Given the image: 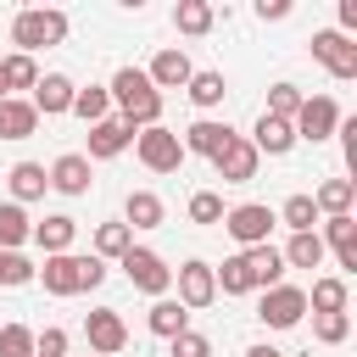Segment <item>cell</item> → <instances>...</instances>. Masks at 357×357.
<instances>
[{"label":"cell","instance_id":"6da1fadb","mask_svg":"<svg viewBox=\"0 0 357 357\" xmlns=\"http://www.w3.org/2000/svg\"><path fill=\"white\" fill-rule=\"evenodd\" d=\"M106 95L123 106V123H128V128H156V123H162V95L151 89L145 67H117V78H112Z\"/></svg>","mask_w":357,"mask_h":357},{"label":"cell","instance_id":"7a4b0ae2","mask_svg":"<svg viewBox=\"0 0 357 357\" xmlns=\"http://www.w3.org/2000/svg\"><path fill=\"white\" fill-rule=\"evenodd\" d=\"M61 39H67V17L61 11H17V22H11L17 56H33L45 45H61Z\"/></svg>","mask_w":357,"mask_h":357},{"label":"cell","instance_id":"3957f363","mask_svg":"<svg viewBox=\"0 0 357 357\" xmlns=\"http://www.w3.org/2000/svg\"><path fill=\"white\" fill-rule=\"evenodd\" d=\"M134 151H139V162L151 167V173H178L184 167V145H178V134L173 128H139L134 134Z\"/></svg>","mask_w":357,"mask_h":357},{"label":"cell","instance_id":"277c9868","mask_svg":"<svg viewBox=\"0 0 357 357\" xmlns=\"http://www.w3.org/2000/svg\"><path fill=\"white\" fill-rule=\"evenodd\" d=\"M117 262H123V273H128V284H134V290H145V296H167V284H173V268H167L156 251H145V245H128Z\"/></svg>","mask_w":357,"mask_h":357},{"label":"cell","instance_id":"5b68a950","mask_svg":"<svg viewBox=\"0 0 357 357\" xmlns=\"http://www.w3.org/2000/svg\"><path fill=\"white\" fill-rule=\"evenodd\" d=\"M223 229L251 251V245H268V234H273V212H268L262 201H245V206H229V212H223Z\"/></svg>","mask_w":357,"mask_h":357},{"label":"cell","instance_id":"8992f818","mask_svg":"<svg viewBox=\"0 0 357 357\" xmlns=\"http://www.w3.org/2000/svg\"><path fill=\"white\" fill-rule=\"evenodd\" d=\"M301 312H307V290H296V284H273V290H262L257 318H262L268 329H296Z\"/></svg>","mask_w":357,"mask_h":357},{"label":"cell","instance_id":"52a82bcc","mask_svg":"<svg viewBox=\"0 0 357 357\" xmlns=\"http://www.w3.org/2000/svg\"><path fill=\"white\" fill-rule=\"evenodd\" d=\"M212 301H218V279H212V262L190 257V262L178 268V307H184V312H201V307H212Z\"/></svg>","mask_w":357,"mask_h":357},{"label":"cell","instance_id":"ba28073f","mask_svg":"<svg viewBox=\"0 0 357 357\" xmlns=\"http://www.w3.org/2000/svg\"><path fill=\"white\" fill-rule=\"evenodd\" d=\"M84 335H89V351H95V357H117V351L128 346V324H123L112 307L84 312Z\"/></svg>","mask_w":357,"mask_h":357},{"label":"cell","instance_id":"9c48e42d","mask_svg":"<svg viewBox=\"0 0 357 357\" xmlns=\"http://www.w3.org/2000/svg\"><path fill=\"white\" fill-rule=\"evenodd\" d=\"M290 128H296V139H312V145H318V139H329V134L340 128V106H335L329 95H312V100H301V112H296Z\"/></svg>","mask_w":357,"mask_h":357},{"label":"cell","instance_id":"30bf717a","mask_svg":"<svg viewBox=\"0 0 357 357\" xmlns=\"http://www.w3.org/2000/svg\"><path fill=\"white\" fill-rule=\"evenodd\" d=\"M312 56L346 84V78H357V45L346 39V33H335V28H324V33H312Z\"/></svg>","mask_w":357,"mask_h":357},{"label":"cell","instance_id":"8fae6325","mask_svg":"<svg viewBox=\"0 0 357 357\" xmlns=\"http://www.w3.org/2000/svg\"><path fill=\"white\" fill-rule=\"evenodd\" d=\"M257 162H262V156H257V145H251V139H240V134L212 156V167H218V178H223V184H251V178H257Z\"/></svg>","mask_w":357,"mask_h":357},{"label":"cell","instance_id":"7c38bea8","mask_svg":"<svg viewBox=\"0 0 357 357\" xmlns=\"http://www.w3.org/2000/svg\"><path fill=\"white\" fill-rule=\"evenodd\" d=\"M33 273L45 279L50 296H78V290H84V257H73V251L45 257V268H33Z\"/></svg>","mask_w":357,"mask_h":357},{"label":"cell","instance_id":"4fadbf2b","mask_svg":"<svg viewBox=\"0 0 357 357\" xmlns=\"http://www.w3.org/2000/svg\"><path fill=\"white\" fill-rule=\"evenodd\" d=\"M145 78H151V89L162 95V89H184V84L195 78V67H190V56H184V50H162V56L145 67Z\"/></svg>","mask_w":357,"mask_h":357},{"label":"cell","instance_id":"5bb4252c","mask_svg":"<svg viewBox=\"0 0 357 357\" xmlns=\"http://www.w3.org/2000/svg\"><path fill=\"white\" fill-rule=\"evenodd\" d=\"M33 112H45V117H61V112H73V78L67 73H45L39 84H33V100H28Z\"/></svg>","mask_w":357,"mask_h":357},{"label":"cell","instance_id":"9a60e30c","mask_svg":"<svg viewBox=\"0 0 357 357\" xmlns=\"http://www.w3.org/2000/svg\"><path fill=\"white\" fill-rule=\"evenodd\" d=\"M229 139H234V128H229V123L195 117V123L184 128V139H178V145H184V156H190V151H195V156H218V151H223Z\"/></svg>","mask_w":357,"mask_h":357},{"label":"cell","instance_id":"2e32d148","mask_svg":"<svg viewBox=\"0 0 357 357\" xmlns=\"http://www.w3.org/2000/svg\"><path fill=\"white\" fill-rule=\"evenodd\" d=\"M128 145H134V128H128L123 117H106V123H95V128H89V156H95V162L123 156Z\"/></svg>","mask_w":357,"mask_h":357},{"label":"cell","instance_id":"e0dca14e","mask_svg":"<svg viewBox=\"0 0 357 357\" xmlns=\"http://www.w3.org/2000/svg\"><path fill=\"white\" fill-rule=\"evenodd\" d=\"M45 178H50V190H61V195H84V190H89V156L67 151V156H56V167H50Z\"/></svg>","mask_w":357,"mask_h":357},{"label":"cell","instance_id":"ac0fdd59","mask_svg":"<svg viewBox=\"0 0 357 357\" xmlns=\"http://www.w3.org/2000/svg\"><path fill=\"white\" fill-rule=\"evenodd\" d=\"M318 240H324V245H335L340 268H357V218H351V212L324 218V234H318Z\"/></svg>","mask_w":357,"mask_h":357},{"label":"cell","instance_id":"d6986e66","mask_svg":"<svg viewBox=\"0 0 357 357\" xmlns=\"http://www.w3.org/2000/svg\"><path fill=\"white\" fill-rule=\"evenodd\" d=\"M245 257V273H251V290H273L279 279H284V257L273 251V245H251V251H240Z\"/></svg>","mask_w":357,"mask_h":357},{"label":"cell","instance_id":"ffe728a7","mask_svg":"<svg viewBox=\"0 0 357 357\" xmlns=\"http://www.w3.org/2000/svg\"><path fill=\"white\" fill-rule=\"evenodd\" d=\"M251 145H257V156H262V151H268V156H284V151L296 145V128H290L284 117H268V112H262V117H257Z\"/></svg>","mask_w":357,"mask_h":357},{"label":"cell","instance_id":"44dd1931","mask_svg":"<svg viewBox=\"0 0 357 357\" xmlns=\"http://www.w3.org/2000/svg\"><path fill=\"white\" fill-rule=\"evenodd\" d=\"M162 195H151V190H128V201H123V223L128 229H162Z\"/></svg>","mask_w":357,"mask_h":357},{"label":"cell","instance_id":"7402d4cb","mask_svg":"<svg viewBox=\"0 0 357 357\" xmlns=\"http://www.w3.org/2000/svg\"><path fill=\"white\" fill-rule=\"evenodd\" d=\"M33 128H39V112H33L28 100L6 95V100H0V139H28Z\"/></svg>","mask_w":357,"mask_h":357},{"label":"cell","instance_id":"603a6c76","mask_svg":"<svg viewBox=\"0 0 357 357\" xmlns=\"http://www.w3.org/2000/svg\"><path fill=\"white\" fill-rule=\"evenodd\" d=\"M73 234H78V223H73L67 212H50L45 223H33V240L45 245V257H61V251L73 245Z\"/></svg>","mask_w":357,"mask_h":357},{"label":"cell","instance_id":"cb8c5ba5","mask_svg":"<svg viewBox=\"0 0 357 357\" xmlns=\"http://www.w3.org/2000/svg\"><path fill=\"white\" fill-rule=\"evenodd\" d=\"M145 324H151V335H162V340H173V335H184L190 329V312L173 301V296H156V307L145 312Z\"/></svg>","mask_w":357,"mask_h":357},{"label":"cell","instance_id":"d4e9b609","mask_svg":"<svg viewBox=\"0 0 357 357\" xmlns=\"http://www.w3.org/2000/svg\"><path fill=\"white\" fill-rule=\"evenodd\" d=\"M6 178H11V201H17V206H22V201H39V195L50 190V178H45L39 162H17Z\"/></svg>","mask_w":357,"mask_h":357},{"label":"cell","instance_id":"484cf974","mask_svg":"<svg viewBox=\"0 0 357 357\" xmlns=\"http://www.w3.org/2000/svg\"><path fill=\"white\" fill-rule=\"evenodd\" d=\"M351 195H357V184H351V178H324V184L312 190V206H318V212H329V218H340V212H351Z\"/></svg>","mask_w":357,"mask_h":357},{"label":"cell","instance_id":"4316f807","mask_svg":"<svg viewBox=\"0 0 357 357\" xmlns=\"http://www.w3.org/2000/svg\"><path fill=\"white\" fill-rule=\"evenodd\" d=\"M22 240H33V223H28V212L17 201H6L0 206V251H17Z\"/></svg>","mask_w":357,"mask_h":357},{"label":"cell","instance_id":"83f0119b","mask_svg":"<svg viewBox=\"0 0 357 357\" xmlns=\"http://www.w3.org/2000/svg\"><path fill=\"white\" fill-rule=\"evenodd\" d=\"M184 95L201 106V112H212V106H223V95H229V84H223V73H195L190 84H184Z\"/></svg>","mask_w":357,"mask_h":357},{"label":"cell","instance_id":"f1b7e54d","mask_svg":"<svg viewBox=\"0 0 357 357\" xmlns=\"http://www.w3.org/2000/svg\"><path fill=\"white\" fill-rule=\"evenodd\" d=\"M279 257H284V268H318L324 262V240L318 234H290V245Z\"/></svg>","mask_w":357,"mask_h":357},{"label":"cell","instance_id":"f546056e","mask_svg":"<svg viewBox=\"0 0 357 357\" xmlns=\"http://www.w3.org/2000/svg\"><path fill=\"white\" fill-rule=\"evenodd\" d=\"M173 28L178 33H206L212 28V6L206 0H178L173 6Z\"/></svg>","mask_w":357,"mask_h":357},{"label":"cell","instance_id":"4dcf8cb0","mask_svg":"<svg viewBox=\"0 0 357 357\" xmlns=\"http://www.w3.org/2000/svg\"><path fill=\"white\" fill-rule=\"evenodd\" d=\"M73 112H78V117L95 128V123H106V112H112V95H106V89H95V84H89V89H73Z\"/></svg>","mask_w":357,"mask_h":357},{"label":"cell","instance_id":"1f68e13d","mask_svg":"<svg viewBox=\"0 0 357 357\" xmlns=\"http://www.w3.org/2000/svg\"><path fill=\"white\" fill-rule=\"evenodd\" d=\"M128 245H134V229H128V223H100V229H95V257H100V262H106V257H123Z\"/></svg>","mask_w":357,"mask_h":357},{"label":"cell","instance_id":"d6a6232c","mask_svg":"<svg viewBox=\"0 0 357 357\" xmlns=\"http://www.w3.org/2000/svg\"><path fill=\"white\" fill-rule=\"evenodd\" d=\"M307 307L312 312H346V279H312Z\"/></svg>","mask_w":357,"mask_h":357},{"label":"cell","instance_id":"836d02e7","mask_svg":"<svg viewBox=\"0 0 357 357\" xmlns=\"http://www.w3.org/2000/svg\"><path fill=\"white\" fill-rule=\"evenodd\" d=\"M0 78H6V95L11 89H33L39 84V67H33V56H6L0 61Z\"/></svg>","mask_w":357,"mask_h":357},{"label":"cell","instance_id":"e575fe53","mask_svg":"<svg viewBox=\"0 0 357 357\" xmlns=\"http://www.w3.org/2000/svg\"><path fill=\"white\" fill-rule=\"evenodd\" d=\"M301 100H307V95H301L296 84H273V89H268V117H284V123H296Z\"/></svg>","mask_w":357,"mask_h":357},{"label":"cell","instance_id":"d590c367","mask_svg":"<svg viewBox=\"0 0 357 357\" xmlns=\"http://www.w3.org/2000/svg\"><path fill=\"white\" fill-rule=\"evenodd\" d=\"M212 279H218V290H223V296H245V290H251V273H245V257H229L223 268H212Z\"/></svg>","mask_w":357,"mask_h":357},{"label":"cell","instance_id":"8d00e7d4","mask_svg":"<svg viewBox=\"0 0 357 357\" xmlns=\"http://www.w3.org/2000/svg\"><path fill=\"white\" fill-rule=\"evenodd\" d=\"M284 223H290L296 234H312V223H318V206H312V195H290V201H284Z\"/></svg>","mask_w":357,"mask_h":357},{"label":"cell","instance_id":"74e56055","mask_svg":"<svg viewBox=\"0 0 357 357\" xmlns=\"http://www.w3.org/2000/svg\"><path fill=\"white\" fill-rule=\"evenodd\" d=\"M312 335H318V346H340V340L351 335V318H346V312H318Z\"/></svg>","mask_w":357,"mask_h":357},{"label":"cell","instance_id":"f35d334b","mask_svg":"<svg viewBox=\"0 0 357 357\" xmlns=\"http://www.w3.org/2000/svg\"><path fill=\"white\" fill-rule=\"evenodd\" d=\"M0 357H33V329L6 324V329H0Z\"/></svg>","mask_w":357,"mask_h":357},{"label":"cell","instance_id":"ab89813d","mask_svg":"<svg viewBox=\"0 0 357 357\" xmlns=\"http://www.w3.org/2000/svg\"><path fill=\"white\" fill-rule=\"evenodd\" d=\"M190 218H195V223H223V195L195 190V195H190Z\"/></svg>","mask_w":357,"mask_h":357},{"label":"cell","instance_id":"60d3db41","mask_svg":"<svg viewBox=\"0 0 357 357\" xmlns=\"http://www.w3.org/2000/svg\"><path fill=\"white\" fill-rule=\"evenodd\" d=\"M33 279V262L22 251H0V284H28Z\"/></svg>","mask_w":357,"mask_h":357},{"label":"cell","instance_id":"b9f144b4","mask_svg":"<svg viewBox=\"0 0 357 357\" xmlns=\"http://www.w3.org/2000/svg\"><path fill=\"white\" fill-rule=\"evenodd\" d=\"M167 346H173V357H212V340H206V335H195V329L173 335Z\"/></svg>","mask_w":357,"mask_h":357},{"label":"cell","instance_id":"7bdbcfd3","mask_svg":"<svg viewBox=\"0 0 357 357\" xmlns=\"http://www.w3.org/2000/svg\"><path fill=\"white\" fill-rule=\"evenodd\" d=\"M61 351H67V335H61V329L33 335V357H61Z\"/></svg>","mask_w":357,"mask_h":357},{"label":"cell","instance_id":"ee69618b","mask_svg":"<svg viewBox=\"0 0 357 357\" xmlns=\"http://www.w3.org/2000/svg\"><path fill=\"white\" fill-rule=\"evenodd\" d=\"M100 279H106V262L100 257H84V290H95Z\"/></svg>","mask_w":357,"mask_h":357},{"label":"cell","instance_id":"f6af8a7d","mask_svg":"<svg viewBox=\"0 0 357 357\" xmlns=\"http://www.w3.org/2000/svg\"><path fill=\"white\" fill-rule=\"evenodd\" d=\"M257 17H262V22H279V17H290V6H284V0H262Z\"/></svg>","mask_w":357,"mask_h":357},{"label":"cell","instance_id":"bcb514c9","mask_svg":"<svg viewBox=\"0 0 357 357\" xmlns=\"http://www.w3.org/2000/svg\"><path fill=\"white\" fill-rule=\"evenodd\" d=\"M340 28H357V0H340ZM335 28V33H340Z\"/></svg>","mask_w":357,"mask_h":357},{"label":"cell","instance_id":"7dc6e473","mask_svg":"<svg viewBox=\"0 0 357 357\" xmlns=\"http://www.w3.org/2000/svg\"><path fill=\"white\" fill-rule=\"evenodd\" d=\"M245 357H279V351H273V346H251Z\"/></svg>","mask_w":357,"mask_h":357},{"label":"cell","instance_id":"c3c4849f","mask_svg":"<svg viewBox=\"0 0 357 357\" xmlns=\"http://www.w3.org/2000/svg\"><path fill=\"white\" fill-rule=\"evenodd\" d=\"M0 100H6V78H0Z\"/></svg>","mask_w":357,"mask_h":357}]
</instances>
